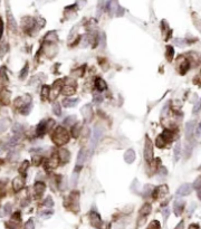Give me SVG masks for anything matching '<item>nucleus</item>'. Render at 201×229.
<instances>
[{
    "label": "nucleus",
    "mask_w": 201,
    "mask_h": 229,
    "mask_svg": "<svg viewBox=\"0 0 201 229\" xmlns=\"http://www.w3.org/2000/svg\"><path fill=\"white\" fill-rule=\"evenodd\" d=\"M52 140L57 145H63L69 141V134L63 127H57L52 135Z\"/></svg>",
    "instance_id": "obj_1"
},
{
    "label": "nucleus",
    "mask_w": 201,
    "mask_h": 229,
    "mask_svg": "<svg viewBox=\"0 0 201 229\" xmlns=\"http://www.w3.org/2000/svg\"><path fill=\"white\" fill-rule=\"evenodd\" d=\"M85 159H86V151H85V149H82V150L79 151L78 156H77L75 170H74L73 176H72V185H76V183H77L79 171H81V169H83V165H84V163H85Z\"/></svg>",
    "instance_id": "obj_2"
},
{
    "label": "nucleus",
    "mask_w": 201,
    "mask_h": 229,
    "mask_svg": "<svg viewBox=\"0 0 201 229\" xmlns=\"http://www.w3.org/2000/svg\"><path fill=\"white\" fill-rule=\"evenodd\" d=\"M144 159L149 163L153 160V143L148 135L145 136V142H144Z\"/></svg>",
    "instance_id": "obj_3"
},
{
    "label": "nucleus",
    "mask_w": 201,
    "mask_h": 229,
    "mask_svg": "<svg viewBox=\"0 0 201 229\" xmlns=\"http://www.w3.org/2000/svg\"><path fill=\"white\" fill-rule=\"evenodd\" d=\"M103 134H104V129L101 125H95L93 129V133H92V148H95L101 141Z\"/></svg>",
    "instance_id": "obj_4"
},
{
    "label": "nucleus",
    "mask_w": 201,
    "mask_h": 229,
    "mask_svg": "<svg viewBox=\"0 0 201 229\" xmlns=\"http://www.w3.org/2000/svg\"><path fill=\"white\" fill-rule=\"evenodd\" d=\"M90 220L92 226L95 228H101L102 227V219L99 217V214L97 212H90Z\"/></svg>",
    "instance_id": "obj_5"
},
{
    "label": "nucleus",
    "mask_w": 201,
    "mask_h": 229,
    "mask_svg": "<svg viewBox=\"0 0 201 229\" xmlns=\"http://www.w3.org/2000/svg\"><path fill=\"white\" fill-rule=\"evenodd\" d=\"M192 185L189 183H184L177 190V196H188L192 192Z\"/></svg>",
    "instance_id": "obj_6"
},
{
    "label": "nucleus",
    "mask_w": 201,
    "mask_h": 229,
    "mask_svg": "<svg viewBox=\"0 0 201 229\" xmlns=\"http://www.w3.org/2000/svg\"><path fill=\"white\" fill-rule=\"evenodd\" d=\"M195 121H190L188 122L186 125V138L188 140L193 136V133H195Z\"/></svg>",
    "instance_id": "obj_7"
},
{
    "label": "nucleus",
    "mask_w": 201,
    "mask_h": 229,
    "mask_svg": "<svg viewBox=\"0 0 201 229\" xmlns=\"http://www.w3.org/2000/svg\"><path fill=\"white\" fill-rule=\"evenodd\" d=\"M184 201L183 200H175L174 202V206H173V211H174L175 216H180L181 214H182V211H183L184 209Z\"/></svg>",
    "instance_id": "obj_8"
},
{
    "label": "nucleus",
    "mask_w": 201,
    "mask_h": 229,
    "mask_svg": "<svg viewBox=\"0 0 201 229\" xmlns=\"http://www.w3.org/2000/svg\"><path fill=\"white\" fill-rule=\"evenodd\" d=\"M168 194V188H166V185L157 187V189H154V190L152 191V194H153V197L155 196V198L162 197L163 194Z\"/></svg>",
    "instance_id": "obj_9"
},
{
    "label": "nucleus",
    "mask_w": 201,
    "mask_h": 229,
    "mask_svg": "<svg viewBox=\"0 0 201 229\" xmlns=\"http://www.w3.org/2000/svg\"><path fill=\"white\" fill-rule=\"evenodd\" d=\"M82 114L84 116V119L86 121L92 120V116H93V111H92V107L90 105H85L82 109Z\"/></svg>",
    "instance_id": "obj_10"
},
{
    "label": "nucleus",
    "mask_w": 201,
    "mask_h": 229,
    "mask_svg": "<svg viewBox=\"0 0 201 229\" xmlns=\"http://www.w3.org/2000/svg\"><path fill=\"white\" fill-rule=\"evenodd\" d=\"M58 158L61 159L63 162H68L70 159L69 151L66 150V149H61V150L58 151Z\"/></svg>",
    "instance_id": "obj_11"
},
{
    "label": "nucleus",
    "mask_w": 201,
    "mask_h": 229,
    "mask_svg": "<svg viewBox=\"0 0 201 229\" xmlns=\"http://www.w3.org/2000/svg\"><path fill=\"white\" fill-rule=\"evenodd\" d=\"M124 160H125L126 163H133L134 160H135V152L132 149H128V151L124 154Z\"/></svg>",
    "instance_id": "obj_12"
},
{
    "label": "nucleus",
    "mask_w": 201,
    "mask_h": 229,
    "mask_svg": "<svg viewBox=\"0 0 201 229\" xmlns=\"http://www.w3.org/2000/svg\"><path fill=\"white\" fill-rule=\"evenodd\" d=\"M189 67H190V63H189V60H186V59H183L182 62L179 63V71H180V74H182V75L186 73V71L189 69Z\"/></svg>",
    "instance_id": "obj_13"
},
{
    "label": "nucleus",
    "mask_w": 201,
    "mask_h": 229,
    "mask_svg": "<svg viewBox=\"0 0 201 229\" xmlns=\"http://www.w3.org/2000/svg\"><path fill=\"white\" fill-rule=\"evenodd\" d=\"M95 87L97 88V91L103 92V91H105V90L107 88V84L105 83L104 79H102V78H97L96 81H95Z\"/></svg>",
    "instance_id": "obj_14"
},
{
    "label": "nucleus",
    "mask_w": 201,
    "mask_h": 229,
    "mask_svg": "<svg viewBox=\"0 0 201 229\" xmlns=\"http://www.w3.org/2000/svg\"><path fill=\"white\" fill-rule=\"evenodd\" d=\"M46 131H47V123L45 121H43V122H40V123L38 124L36 132H37V135L41 136V135H44L46 133Z\"/></svg>",
    "instance_id": "obj_15"
},
{
    "label": "nucleus",
    "mask_w": 201,
    "mask_h": 229,
    "mask_svg": "<svg viewBox=\"0 0 201 229\" xmlns=\"http://www.w3.org/2000/svg\"><path fill=\"white\" fill-rule=\"evenodd\" d=\"M12 185H14V189L15 191H19L21 188L23 187V178L18 177V178H15L14 181H12Z\"/></svg>",
    "instance_id": "obj_16"
},
{
    "label": "nucleus",
    "mask_w": 201,
    "mask_h": 229,
    "mask_svg": "<svg viewBox=\"0 0 201 229\" xmlns=\"http://www.w3.org/2000/svg\"><path fill=\"white\" fill-rule=\"evenodd\" d=\"M78 103V98H65L63 101V105L65 107H74Z\"/></svg>",
    "instance_id": "obj_17"
},
{
    "label": "nucleus",
    "mask_w": 201,
    "mask_h": 229,
    "mask_svg": "<svg viewBox=\"0 0 201 229\" xmlns=\"http://www.w3.org/2000/svg\"><path fill=\"white\" fill-rule=\"evenodd\" d=\"M10 127V120L9 119H1L0 120V133L5 132Z\"/></svg>",
    "instance_id": "obj_18"
},
{
    "label": "nucleus",
    "mask_w": 201,
    "mask_h": 229,
    "mask_svg": "<svg viewBox=\"0 0 201 229\" xmlns=\"http://www.w3.org/2000/svg\"><path fill=\"white\" fill-rule=\"evenodd\" d=\"M151 210H152V207H151V205L150 203H144V205L142 206V208L140 209V214L141 216H148V214L151 212Z\"/></svg>",
    "instance_id": "obj_19"
},
{
    "label": "nucleus",
    "mask_w": 201,
    "mask_h": 229,
    "mask_svg": "<svg viewBox=\"0 0 201 229\" xmlns=\"http://www.w3.org/2000/svg\"><path fill=\"white\" fill-rule=\"evenodd\" d=\"M61 93L64 95H66V96H69V95H73L74 93H75V88L73 87V86H64L63 87V90H61Z\"/></svg>",
    "instance_id": "obj_20"
},
{
    "label": "nucleus",
    "mask_w": 201,
    "mask_h": 229,
    "mask_svg": "<svg viewBox=\"0 0 201 229\" xmlns=\"http://www.w3.org/2000/svg\"><path fill=\"white\" fill-rule=\"evenodd\" d=\"M45 189H46V187H45V185L43 183V182H37V183L35 185V192L37 194H44Z\"/></svg>",
    "instance_id": "obj_21"
},
{
    "label": "nucleus",
    "mask_w": 201,
    "mask_h": 229,
    "mask_svg": "<svg viewBox=\"0 0 201 229\" xmlns=\"http://www.w3.org/2000/svg\"><path fill=\"white\" fill-rule=\"evenodd\" d=\"M173 55H174V50H173V48H172L171 46H166L165 57H166V59H168L169 62H171V60H172V58H173Z\"/></svg>",
    "instance_id": "obj_22"
},
{
    "label": "nucleus",
    "mask_w": 201,
    "mask_h": 229,
    "mask_svg": "<svg viewBox=\"0 0 201 229\" xmlns=\"http://www.w3.org/2000/svg\"><path fill=\"white\" fill-rule=\"evenodd\" d=\"M52 112L55 113L57 116H61V105H59L58 102H55L52 104Z\"/></svg>",
    "instance_id": "obj_23"
},
{
    "label": "nucleus",
    "mask_w": 201,
    "mask_h": 229,
    "mask_svg": "<svg viewBox=\"0 0 201 229\" xmlns=\"http://www.w3.org/2000/svg\"><path fill=\"white\" fill-rule=\"evenodd\" d=\"M181 154V144L177 143L174 147V161H178Z\"/></svg>",
    "instance_id": "obj_24"
},
{
    "label": "nucleus",
    "mask_w": 201,
    "mask_h": 229,
    "mask_svg": "<svg viewBox=\"0 0 201 229\" xmlns=\"http://www.w3.org/2000/svg\"><path fill=\"white\" fill-rule=\"evenodd\" d=\"M155 144H157V148H163V147H165L166 142L164 141V139L162 138V135H159V136L157 138V141H155Z\"/></svg>",
    "instance_id": "obj_25"
},
{
    "label": "nucleus",
    "mask_w": 201,
    "mask_h": 229,
    "mask_svg": "<svg viewBox=\"0 0 201 229\" xmlns=\"http://www.w3.org/2000/svg\"><path fill=\"white\" fill-rule=\"evenodd\" d=\"M75 122H76V116H74V115H70V116H68V118L65 119L64 124H66V125H73Z\"/></svg>",
    "instance_id": "obj_26"
},
{
    "label": "nucleus",
    "mask_w": 201,
    "mask_h": 229,
    "mask_svg": "<svg viewBox=\"0 0 201 229\" xmlns=\"http://www.w3.org/2000/svg\"><path fill=\"white\" fill-rule=\"evenodd\" d=\"M49 92H50V88L49 86H43V88H41V96L44 97V98H47L48 97V95H49Z\"/></svg>",
    "instance_id": "obj_27"
},
{
    "label": "nucleus",
    "mask_w": 201,
    "mask_h": 229,
    "mask_svg": "<svg viewBox=\"0 0 201 229\" xmlns=\"http://www.w3.org/2000/svg\"><path fill=\"white\" fill-rule=\"evenodd\" d=\"M56 39H57V36H56V34L54 31H52V32H49L48 35L46 36V40L47 41H56Z\"/></svg>",
    "instance_id": "obj_28"
},
{
    "label": "nucleus",
    "mask_w": 201,
    "mask_h": 229,
    "mask_svg": "<svg viewBox=\"0 0 201 229\" xmlns=\"http://www.w3.org/2000/svg\"><path fill=\"white\" fill-rule=\"evenodd\" d=\"M192 188L197 189V190H200V189H201V177H199V178H197V180H195V181L193 182Z\"/></svg>",
    "instance_id": "obj_29"
},
{
    "label": "nucleus",
    "mask_w": 201,
    "mask_h": 229,
    "mask_svg": "<svg viewBox=\"0 0 201 229\" xmlns=\"http://www.w3.org/2000/svg\"><path fill=\"white\" fill-rule=\"evenodd\" d=\"M27 73H28V64L25 65V67L21 69V73H20V78L23 79V78H26L27 76Z\"/></svg>",
    "instance_id": "obj_30"
},
{
    "label": "nucleus",
    "mask_w": 201,
    "mask_h": 229,
    "mask_svg": "<svg viewBox=\"0 0 201 229\" xmlns=\"http://www.w3.org/2000/svg\"><path fill=\"white\" fill-rule=\"evenodd\" d=\"M25 229H35V223H34L32 219H29L27 221L26 225H25Z\"/></svg>",
    "instance_id": "obj_31"
},
{
    "label": "nucleus",
    "mask_w": 201,
    "mask_h": 229,
    "mask_svg": "<svg viewBox=\"0 0 201 229\" xmlns=\"http://www.w3.org/2000/svg\"><path fill=\"white\" fill-rule=\"evenodd\" d=\"M149 229H160V223H159V221H157V220L152 221V223H150Z\"/></svg>",
    "instance_id": "obj_32"
},
{
    "label": "nucleus",
    "mask_w": 201,
    "mask_h": 229,
    "mask_svg": "<svg viewBox=\"0 0 201 229\" xmlns=\"http://www.w3.org/2000/svg\"><path fill=\"white\" fill-rule=\"evenodd\" d=\"M200 110H201V98L198 101V102L195 103V107H193V111L192 112L195 114V113H198Z\"/></svg>",
    "instance_id": "obj_33"
},
{
    "label": "nucleus",
    "mask_w": 201,
    "mask_h": 229,
    "mask_svg": "<svg viewBox=\"0 0 201 229\" xmlns=\"http://www.w3.org/2000/svg\"><path fill=\"white\" fill-rule=\"evenodd\" d=\"M45 206L46 207H52L54 206V201H52V197H47V199L45 200Z\"/></svg>",
    "instance_id": "obj_34"
},
{
    "label": "nucleus",
    "mask_w": 201,
    "mask_h": 229,
    "mask_svg": "<svg viewBox=\"0 0 201 229\" xmlns=\"http://www.w3.org/2000/svg\"><path fill=\"white\" fill-rule=\"evenodd\" d=\"M174 43L178 45V46H180V47H183L186 44V41L184 40V39H174Z\"/></svg>",
    "instance_id": "obj_35"
},
{
    "label": "nucleus",
    "mask_w": 201,
    "mask_h": 229,
    "mask_svg": "<svg viewBox=\"0 0 201 229\" xmlns=\"http://www.w3.org/2000/svg\"><path fill=\"white\" fill-rule=\"evenodd\" d=\"M162 214H163L164 220H166V219H168V217H169V214H170V210L168 208H165L163 211H162Z\"/></svg>",
    "instance_id": "obj_36"
},
{
    "label": "nucleus",
    "mask_w": 201,
    "mask_h": 229,
    "mask_svg": "<svg viewBox=\"0 0 201 229\" xmlns=\"http://www.w3.org/2000/svg\"><path fill=\"white\" fill-rule=\"evenodd\" d=\"M79 134V127H73V135L75 136V138H77Z\"/></svg>",
    "instance_id": "obj_37"
},
{
    "label": "nucleus",
    "mask_w": 201,
    "mask_h": 229,
    "mask_svg": "<svg viewBox=\"0 0 201 229\" xmlns=\"http://www.w3.org/2000/svg\"><path fill=\"white\" fill-rule=\"evenodd\" d=\"M10 211H11V205H10V203H7V205L5 206V214H10Z\"/></svg>",
    "instance_id": "obj_38"
},
{
    "label": "nucleus",
    "mask_w": 201,
    "mask_h": 229,
    "mask_svg": "<svg viewBox=\"0 0 201 229\" xmlns=\"http://www.w3.org/2000/svg\"><path fill=\"white\" fill-rule=\"evenodd\" d=\"M94 102H96V103H99L101 101H102V96L99 94H94Z\"/></svg>",
    "instance_id": "obj_39"
},
{
    "label": "nucleus",
    "mask_w": 201,
    "mask_h": 229,
    "mask_svg": "<svg viewBox=\"0 0 201 229\" xmlns=\"http://www.w3.org/2000/svg\"><path fill=\"white\" fill-rule=\"evenodd\" d=\"M28 165H29V163H28V161H23V165H21V171H23V172H26L27 167H28Z\"/></svg>",
    "instance_id": "obj_40"
},
{
    "label": "nucleus",
    "mask_w": 201,
    "mask_h": 229,
    "mask_svg": "<svg viewBox=\"0 0 201 229\" xmlns=\"http://www.w3.org/2000/svg\"><path fill=\"white\" fill-rule=\"evenodd\" d=\"M40 156H34V164H39L40 163Z\"/></svg>",
    "instance_id": "obj_41"
},
{
    "label": "nucleus",
    "mask_w": 201,
    "mask_h": 229,
    "mask_svg": "<svg viewBox=\"0 0 201 229\" xmlns=\"http://www.w3.org/2000/svg\"><path fill=\"white\" fill-rule=\"evenodd\" d=\"M174 229H184V223H183V221H180V223H178V226L175 227Z\"/></svg>",
    "instance_id": "obj_42"
},
{
    "label": "nucleus",
    "mask_w": 201,
    "mask_h": 229,
    "mask_svg": "<svg viewBox=\"0 0 201 229\" xmlns=\"http://www.w3.org/2000/svg\"><path fill=\"white\" fill-rule=\"evenodd\" d=\"M198 198H199V199L201 200V190H200V191H199V192H198Z\"/></svg>",
    "instance_id": "obj_43"
},
{
    "label": "nucleus",
    "mask_w": 201,
    "mask_h": 229,
    "mask_svg": "<svg viewBox=\"0 0 201 229\" xmlns=\"http://www.w3.org/2000/svg\"><path fill=\"white\" fill-rule=\"evenodd\" d=\"M1 187H2V183H1V182H0V188H1Z\"/></svg>",
    "instance_id": "obj_44"
}]
</instances>
